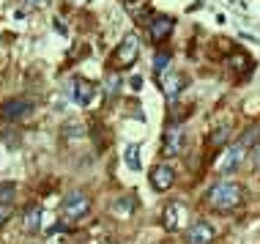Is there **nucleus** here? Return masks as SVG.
Segmentation results:
<instances>
[{
  "label": "nucleus",
  "mask_w": 260,
  "mask_h": 244,
  "mask_svg": "<svg viewBox=\"0 0 260 244\" xmlns=\"http://www.w3.org/2000/svg\"><path fill=\"white\" fill-rule=\"evenodd\" d=\"M241 184H236V181H219V184L211 187L208 192V203L211 208H216V211H230V208H236L241 203Z\"/></svg>",
  "instance_id": "obj_1"
},
{
  "label": "nucleus",
  "mask_w": 260,
  "mask_h": 244,
  "mask_svg": "<svg viewBox=\"0 0 260 244\" xmlns=\"http://www.w3.org/2000/svg\"><path fill=\"white\" fill-rule=\"evenodd\" d=\"M137 55H140V39L135 36V33H129V36H123V39H121V44L115 47V52H112V58H110L112 72L129 69V66L137 60Z\"/></svg>",
  "instance_id": "obj_2"
},
{
  "label": "nucleus",
  "mask_w": 260,
  "mask_h": 244,
  "mask_svg": "<svg viewBox=\"0 0 260 244\" xmlns=\"http://www.w3.org/2000/svg\"><path fill=\"white\" fill-rule=\"evenodd\" d=\"M88 211H90V198L82 190H74V192H69L66 195V200H63V206H60V214H63V220H82V217H88Z\"/></svg>",
  "instance_id": "obj_3"
},
{
  "label": "nucleus",
  "mask_w": 260,
  "mask_h": 244,
  "mask_svg": "<svg viewBox=\"0 0 260 244\" xmlns=\"http://www.w3.org/2000/svg\"><path fill=\"white\" fill-rule=\"evenodd\" d=\"M186 222H189V208L181 203V200H173V203L165 206V211H161V225H165V231L178 233Z\"/></svg>",
  "instance_id": "obj_4"
},
{
  "label": "nucleus",
  "mask_w": 260,
  "mask_h": 244,
  "mask_svg": "<svg viewBox=\"0 0 260 244\" xmlns=\"http://www.w3.org/2000/svg\"><path fill=\"white\" fill-rule=\"evenodd\" d=\"M244 159H247V145L238 140L236 145H228V151L222 154L219 165H216V173H222V176H230V173H236L238 167L244 165Z\"/></svg>",
  "instance_id": "obj_5"
},
{
  "label": "nucleus",
  "mask_w": 260,
  "mask_h": 244,
  "mask_svg": "<svg viewBox=\"0 0 260 244\" xmlns=\"http://www.w3.org/2000/svg\"><path fill=\"white\" fill-rule=\"evenodd\" d=\"M30 113H33V102H27V99H9L6 104H0V121H6V124H17Z\"/></svg>",
  "instance_id": "obj_6"
},
{
  "label": "nucleus",
  "mask_w": 260,
  "mask_h": 244,
  "mask_svg": "<svg viewBox=\"0 0 260 244\" xmlns=\"http://www.w3.org/2000/svg\"><path fill=\"white\" fill-rule=\"evenodd\" d=\"M184 151V129L178 127V124H173V127L165 129V135H161V154L165 157H175Z\"/></svg>",
  "instance_id": "obj_7"
},
{
  "label": "nucleus",
  "mask_w": 260,
  "mask_h": 244,
  "mask_svg": "<svg viewBox=\"0 0 260 244\" xmlns=\"http://www.w3.org/2000/svg\"><path fill=\"white\" fill-rule=\"evenodd\" d=\"M148 181H151V187L156 192H167L173 187V181H175V170H173V165H156L151 170V176H148Z\"/></svg>",
  "instance_id": "obj_8"
},
{
  "label": "nucleus",
  "mask_w": 260,
  "mask_h": 244,
  "mask_svg": "<svg viewBox=\"0 0 260 244\" xmlns=\"http://www.w3.org/2000/svg\"><path fill=\"white\" fill-rule=\"evenodd\" d=\"M173 27H175V19H173V17H165V14H159V17H153L151 22H148V36H151V41L161 44V41H165V39L173 33Z\"/></svg>",
  "instance_id": "obj_9"
},
{
  "label": "nucleus",
  "mask_w": 260,
  "mask_h": 244,
  "mask_svg": "<svg viewBox=\"0 0 260 244\" xmlns=\"http://www.w3.org/2000/svg\"><path fill=\"white\" fill-rule=\"evenodd\" d=\"M69 94H72V99H74L77 104H88L90 99H93L96 88H93V82H88V80H72Z\"/></svg>",
  "instance_id": "obj_10"
},
{
  "label": "nucleus",
  "mask_w": 260,
  "mask_h": 244,
  "mask_svg": "<svg viewBox=\"0 0 260 244\" xmlns=\"http://www.w3.org/2000/svg\"><path fill=\"white\" fill-rule=\"evenodd\" d=\"M214 239H216V233L208 222H194V225L189 228V236H186L189 244H211Z\"/></svg>",
  "instance_id": "obj_11"
},
{
  "label": "nucleus",
  "mask_w": 260,
  "mask_h": 244,
  "mask_svg": "<svg viewBox=\"0 0 260 244\" xmlns=\"http://www.w3.org/2000/svg\"><path fill=\"white\" fill-rule=\"evenodd\" d=\"M137 208H140V200L135 195H121V198L112 203V214H115L118 220H126V217H132Z\"/></svg>",
  "instance_id": "obj_12"
},
{
  "label": "nucleus",
  "mask_w": 260,
  "mask_h": 244,
  "mask_svg": "<svg viewBox=\"0 0 260 244\" xmlns=\"http://www.w3.org/2000/svg\"><path fill=\"white\" fill-rule=\"evenodd\" d=\"M161 82H165V85H161L165 96H167V99H175V96H178L181 90H184V82H186V80L181 77V74H170V77H165Z\"/></svg>",
  "instance_id": "obj_13"
},
{
  "label": "nucleus",
  "mask_w": 260,
  "mask_h": 244,
  "mask_svg": "<svg viewBox=\"0 0 260 244\" xmlns=\"http://www.w3.org/2000/svg\"><path fill=\"white\" fill-rule=\"evenodd\" d=\"M41 217H44L41 206H30L25 211V228L27 231H41Z\"/></svg>",
  "instance_id": "obj_14"
},
{
  "label": "nucleus",
  "mask_w": 260,
  "mask_h": 244,
  "mask_svg": "<svg viewBox=\"0 0 260 244\" xmlns=\"http://www.w3.org/2000/svg\"><path fill=\"white\" fill-rule=\"evenodd\" d=\"M123 162L129 170H140V145L137 143H129L123 148Z\"/></svg>",
  "instance_id": "obj_15"
},
{
  "label": "nucleus",
  "mask_w": 260,
  "mask_h": 244,
  "mask_svg": "<svg viewBox=\"0 0 260 244\" xmlns=\"http://www.w3.org/2000/svg\"><path fill=\"white\" fill-rule=\"evenodd\" d=\"M173 64V52H156L153 55V72H156V77H161V74L170 69Z\"/></svg>",
  "instance_id": "obj_16"
},
{
  "label": "nucleus",
  "mask_w": 260,
  "mask_h": 244,
  "mask_svg": "<svg viewBox=\"0 0 260 244\" xmlns=\"http://www.w3.org/2000/svg\"><path fill=\"white\" fill-rule=\"evenodd\" d=\"M241 143H244V145H247V148H249V145H252V148H255V145L260 143V127H257V124H255V127H249L247 132H244V137H241Z\"/></svg>",
  "instance_id": "obj_17"
},
{
  "label": "nucleus",
  "mask_w": 260,
  "mask_h": 244,
  "mask_svg": "<svg viewBox=\"0 0 260 244\" xmlns=\"http://www.w3.org/2000/svg\"><path fill=\"white\" fill-rule=\"evenodd\" d=\"M228 137H230V127H219V129L211 132L208 143H211V145H224V140H228Z\"/></svg>",
  "instance_id": "obj_18"
},
{
  "label": "nucleus",
  "mask_w": 260,
  "mask_h": 244,
  "mask_svg": "<svg viewBox=\"0 0 260 244\" xmlns=\"http://www.w3.org/2000/svg\"><path fill=\"white\" fill-rule=\"evenodd\" d=\"M14 195H17V184H14V181L0 184V200H14Z\"/></svg>",
  "instance_id": "obj_19"
},
{
  "label": "nucleus",
  "mask_w": 260,
  "mask_h": 244,
  "mask_svg": "<svg viewBox=\"0 0 260 244\" xmlns=\"http://www.w3.org/2000/svg\"><path fill=\"white\" fill-rule=\"evenodd\" d=\"M11 214H14V206H11V200H0V225H6Z\"/></svg>",
  "instance_id": "obj_20"
},
{
  "label": "nucleus",
  "mask_w": 260,
  "mask_h": 244,
  "mask_svg": "<svg viewBox=\"0 0 260 244\" xmlns=\"http://www.w3.org/2000/svg\"><path fill=\"white\" fill-rule=\"evenodd\" d=\"M118 85H121V80H118V74H110V80H107V96H110V99L118 94Z\"/></svg>",
  "instance_id": "obj_21"
},
{
  "label": "nucleus",
  "mask_w": 260,
  "mask_h": 244,
  "mask_svg": "<svg viewBox=\"0 0 260 244\" xmlns=\"http://www.w3.org/2000/svg\"><path fill=\"white\" fill-rule=\"evenodd\" d=\"M252 167H260V143L255 145V151H252Z\"/></svg>",
  "instance_id": "obj_22"
},
{
  "label": "nucleus",
  "mask_w": 260,
  "mask_h": 244,
  "mask_svg": "<svg viewBox=\"0 0 260 244\" xmlns=\"http://www.w3.org/2000/svg\"><path fill=\"white\" fill-rule=\"evenodd\" d=\"M25 3L30 6V9H41V6H47L50 0H25Z\"/></svg>",
  "instance_id": "obj_23"
},
{
  "label": "nucleus",
  "mask_w": 260,
  "mask_h": 244,
  "mask_svg": "<svg viewBox=\"0 0 260 244\" xmlns=\"http://www.w3.org/2000/svg\"><path fill=\"white\" fill-rule=\"evenodd\" d=\"M132 90H143V77H132Z\"/></svg>",
  "instance_id": "obj_24"
},
{
  "label": "nucleus",
  "mask_w": 260,
  "mask_h": 244,
  "mask_svg": "<svg viewBox=\"0 0 260 244\" xmlns=\"http://www.w3.org/2000/svg\"><path fill=\"white\" fill-rule=\"evenodd\" d=\"M121 3H123V6H137L140 0H121Z\"/></svg>",
  "instance_id": "obj_25"
},
{
  "label": "nucleus",
  "mask_w": 260,
  "mask_h": 244,
  "mask_svg": "<svg viewBox=\"0 0 260 244\" xmlns=\"http://www.w3.org/2000/svg\"><path fill=\"white\" fill-rule=\"evenodd\" d=\"M77 3H82V0H77Z\"/></svg>",
  "instance_id": "obj_26"
}]
</instances>
